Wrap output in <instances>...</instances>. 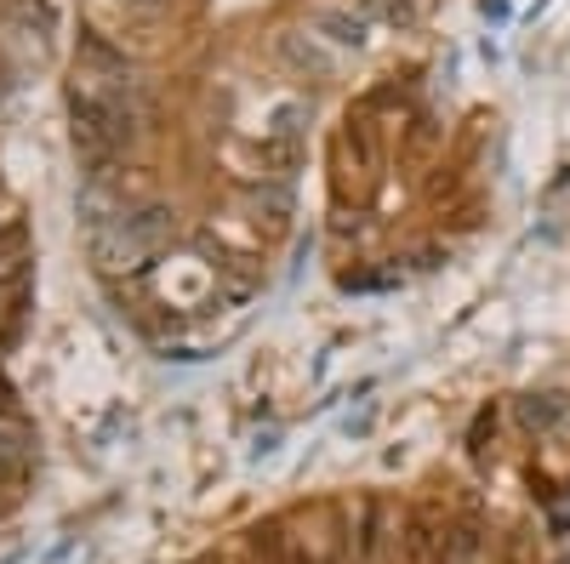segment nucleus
Instances as JSON below:
<instances>
[{
    "instance_id": "1",
    "label": "nucleus",
    "mask_w": 570,
    "mask_h": 564,
    "mask_svg": "<svg viewBox=\"0 0 570 564\" xmlns=\"http://www.w3.org/2000/svg\"><path fill=\"white\" fill-rule=\"evenodd\" d=\"M171 234H177V217L166 206H142V211H120L115 222H104L91 234V251H98L109 274H120V268H142Z\"/></svg>"
},
{
    "instance_id": "2",
    "label": "nucleus",
    "mask_w": 570,
    "mask_h": 564,
    "mask_svg": "<svg viewBox=\"0 0 570 564\" xmlns=\"http://www.w3.org/2000/svg\"><path fill=\"white\" fill-rule=\"evenodd\" d=\"M394 553H400V564H456L462 531L451 520H440L434 507H411L405 520H400Z\"/></svg>"
},
{
    "instance_id": "3",
    "label": "nucleus",
    "mask_w": 570,
    "mask_h": 564,
    "mask_svg": "<svg viewBox=\"0 0 570 564\" xmlns=\"http://www.w3.org/2000/svg\"><path fill=\"white\" fill-rule=\"evenodd\" d=\"M274 52H279L285 63H292L297 75H314V80H325V75H331V58L320 52V46H314V40H303V34H292V29H285V34H274Z\"/></svg>"
},
{
    "instance_id": "4",
    "label": "nucleus",
    "mask_w": 570,
    "mask_h": 564,
    "mask_svg": "<svg viewBox=\"0 0 570 564\" xmlns=\"http://www.w3.org/2000/svg\"><path fill=\"white\" fill-rule=\"evenodd\" d=\"M314 29H325L337 46H365V18L360 12H314Z\"/></svg>"
},
{
    "instance_id": "5",
    "label": "nucleus",
    "mask_w": 570,
    "mask_h": 564,
    "mask_svg": "<svg viewBox=\"0 0 570 564\" xmlns=\"http://www.w3.org/2000/svg\"><path fill=\"white\" fill-rule=\"evenodd\" d=\"M23 479H29V467H23V456H18L12 445H0V507H12V502H18Z\"/></svg>"
},
{
    "instance_id": "6",
    "label": "nucleus",
    "mask_w": 570,
    "mask_h": 564,
    "mask_svg": "<svg viewBox=\"0 0 570 564\" xmlns=\"http://www.w3.org/2000/svg\"><path fill=\"white\" fill-rule=\"evenodd\" d=\"M360 12H365V18H383V23H394V29H411V23H416L411 0H360Z\"/></svg>"
},
{
    "instance_id": "7",
    "label": "nucleus",
    "mask_w": 570,
    "mask_h": 564,
    "mask_svg": "<svg viewBox=\"0 0 570 564\" xmlns=\"http://www.w3.org/2000/svg\"><path fill=\"white\" fill-rule=\"evenodd\" d=\"M519 416H525V428H542V422H553V416H559V399H553V394L525 399V405H519Z\"/></svg>"
},
{
    "instance_id": "8",
    "label": "nucleus",
    "mask_w": 570,
    "mask_h": 564,
    "mask_svg": "<svg viewBox=\"0 0 570 564\" xmlns=\"http://www.w3.org/2000/svg\"><path fill=\"white\" fill-rule=\"evenodd\" d=\"M120 7H131V12H149V7H160V0H120Z\"/></svg>"
}]
</instances>
